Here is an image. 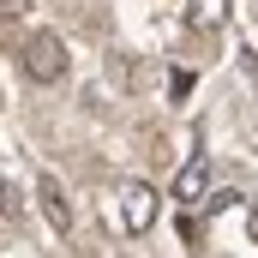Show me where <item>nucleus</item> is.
Listing matches in <instances>:
<instances>
[{
	"instance_id": "nucleus-6",
	"label": "nucleus",
	"mask_w": 258,
	"mask_h": 258,
	"mask_svg": "<svg viewBox=\"0 0 258 258\" xmlns=\"http://www.w3.org/2000/svg\"><path fill=\"white\" fill-rule=\"evenodd\" d=\"M0 222H18V192L0 180Z\"/></svg>"
},
{
	"instance_id": "nucleus-5",
	"label": "nucleus",
	"mask_w": 258,
	"mask_h": 258,
	"mask_svg": "<svg viewBox=\"0 0 258 258\" xmlns=\"http://www.w3.org/2000/svg\"><path fill=\"white\" fill-rule=\"evenodd\" d=\"M186 24L192 30H222L228 24V0H192L186 6Z\"/></svg>"
},
{
	"instance_id": "nucleus-1",
	"label": "nucleus",
	"mask_w": 258,
	"mask_h": 258,
	"mask_svg": "<svg viewBox=\"0 0 258 258\" xmlns=\"http://www.w3.org/2000/svg\"><path fill=\"white\" fill-rule=\"evenodd\" d=\"M18 66H24L30 84H60L66 78V42L54 36V30H36V36L18 48Z\"/></svg>"
},
{
	"instance_id": "nucleus-2",
	"label": "nucleus",
	"mask_w": 258,
	"mask_h": 258,
	"mask_svg": "<svg viewBox=\"0 0 258 258\" xmlns=\"http://www.w3.org/2000/svg\"><path fill=\"white\" fill-rule=\"evenodd\" d=\"M120 228L126 234H150L156 228V186L150 180H126L120 186Z\"/></svg>"
},
{
	"instance_id": "nucleus-7",
	"label": "nucleus",
	"mask_w": 258,
	"mask_h": 258,
	"mask_svg": "<svg viewBox=\"0 0 258 258\" xmlns=\"http://www.w3.org/2000/svg\"><path fill=\"white\" fill-rule=\"evenodd\" d=\"M30 6H36V0H0V12H6V18H24Z\"/></svg>"
},
{
	"instance_id": "nucleus-3",
	"label": "nucleus",
	"mask_w": 258,
	"mask_h": 258,
	"mask_svg": "<svg viewBox=\"0 0 258 258\" xmlns=\"http://www.w3.org/2000/svg\"><path fill=\"white\" fill-rule=\"evenodd\" d=\"M36 198H42V216H48V228H54V234H66V228H72V204H66L60 180H54V174H36Z\"/></svg>"
},
{
	"instance_id": "nucleus-4",
	"label": "nucleus",
	"mask_w": 258,
	"mask_h": 258,
	"mask_svg": "<svg viewBox=\"0 0 258 258\" xmlns=\"http://www.w3.org/2000/svg\"><path fill=\"white\" fill-rule=\"evenodd\" d=\"M204 186H210V156H192V162L174 174V198H180V204H198Z\"/></svg>"
}]
</instances>
